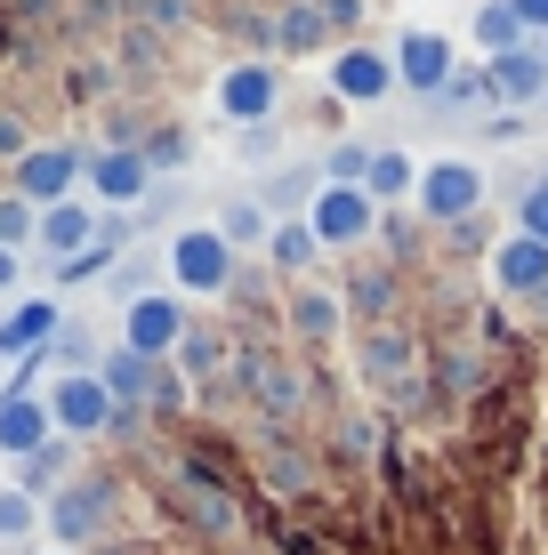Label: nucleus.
<instances>
[{
  "instance_id": "obj_3",
  "label": "nucleus",
  "mask_w": 548,
  "mask_h": 555,
  "mask_svg": "<svg viewBox=\"0 0 548 555\" xmlns=\"http://www.w3.org/2000/svg\"><path fill=\"white\" fill-rule=\"evenodd\" d=\"M113 507H122V483H113V475H73V483L41 507V531L65 555L73 547H105L113 540Z\"/></svg>"
},
{
  "instance_id": "obj_6",
  "label": "nucleus",
  "mask_w": 548,
  "mask_h": 555,
  "mask_svg": "<svg viewBox=\"0 0 548 555\" xmlns=\"http://www.w3.org/2000/svg\"><path fill=\"white\" fill-rule=\"evenodd\" d=\"M420 218L428 225H468L484 209V169L468 162V153H436V162H420Z\"/></svg>"
},
{
  "instance_id": "obj_27",
  "label": "nucleus",
  "mask_w": 548,
  "mask_h": 555,
  "mask_svg": "<svg viewBox=\"0 0 548 555\" xmlns=\"http://www.w3.org/2000/svg\"><path fill=\"white\" fill-rule=\"evenodd\" d=\"M476 49H484V65H493L508 49H533V33H524V16L508 9V0H484L476 9Z\"/></svg>"
},
{
  "instance_id": "obj_32",
  "label": "nucleus",
  "mask_w": 548,
  "mask_h": 555,
  "mask_svg": "<svg viewBox=\"0 0 548 555\" xmlns=\"http://www.w3.org/2000/svg\"><path fill=\"white\" fill-rule=\"evenodd\" d=\"M33 531H41V500H33V491H0V540H33Z\"/></svg>"
},
{
  "instance_id": "obj_39",
  "label": "nucleus",
  "mask_w": 548,
  "mask_h": 555,
  "mask_svg": "<svg viewBox=\"0 0 548 555\" xmlns=\"http://www.w3.org/2000/svg\"><path fill=\"white\" fill-rule=\"evenodd\" d=\"M508 9L524 16V33H548V0H508Z\"/></svg>"
},
{
  "instance_id": "obj_16",
  "label": "nucleus",
  "mask_w": 548,
  "mask_h": 555,
  "mask_svg": "<svg viewBox=\"0 0 548 555\" xmlns=\"http://www.w3.org/2000/svg\"><path fill=\"white\" fill-rule=\"evenodd\" d=\"M493 105H548V49H508L484 65Z\"/></svg>"
},
{
  "instance_id": "obj_22",
  "label": "nucleus",
  "mask_w": 548,
  "mask_h": 555,
  "mask_svg": "<svg viewBox=\"0 0 548 555\" xmlns=\"http://www.w3.org/2000/svg\"><path fill=\"white\" fill-rule=\"evenodd\" d=\"M65 483H73V443H65V435H49L33 459H16V491H33L41 507H49Z\"/></svg>"
},
{
  "instance_id": "obj_28",
  "label": "nucleus",
  "mask_w": 548,
  "mask_h": 555,
  "mask_svg": "<svg viewBox=\"0 0 548 555\" xmlns=\"http://www.w3.org/2000/svg\"><path fill=\"white\" fill-rule=\"evenodd\" d=\"M339 298H347V314H364V322H395V274L387 266H364Z\"/></svg>"
},
{
  "instance_id": "obj_20",
  "label": "nucleus",
  "mask_w": 548,
  "mask_h": 555,
  "mask_svg": "<svg viewBox=\"0 0 548 555\" xmlns=\"http://www.w3.org/2000/svg\"><path fill=\"white\" fill-rule=\"evenodd\" d=\"M65 331V314H56V298H25L9 322H0V354L9 362H33V354H49V338Z\"/></svg>"
},
{
  "instance_id": "obj_36",
  "label": "nucleus",
  "mask_w": 548,
  "mask_h": 555,
  "mask_svg": "<svg viewBox=\"0 0 548 555\" xmlns=\"http://www.w3.org/2000/svg\"><path fill=\"white\" fill-rule=\"evenodd\" d=\"M145 411H186V378L169 371V362L154 371V395H145Z\"/></svg>"
},
{
  "instance_id": "obj_29",
  "label": "nucleus",
  "mask_w": 548,
  "mask_h": 555,
  "mask_svg": "<svg viewBox=\"0 0 548 555\" xmlns=\"http://www.w3.org/2000/svg\"><path fill=\"white\" fill-rule=\"evenodd\" d=\"M323 33H331V16L315 9V0H298V9H282V25H275V49L307 56V49H323Z\"/></svg>"
},
{
  "instance_id": "obj_42",
  "label": "nucleus",
  "mask_w": 548,
  "mask_h": 555,
  "mask_svg": "<svg viewBox=\"0 0 548 555\" xmlns=\"http://www.w3.org/2000/svg\"><path fill=\"white\" fill-rule=\"evenodd\" d=\"M56 555H65V547H56Z\"/></svg>"
},
{
  "instance_id": "obj_33",
  "label": "nucleus",
  "mask_w": 548,
  "mask_h": 555,
  "mask_svg": "<svg viewBox=\"0 0 548 555\" xmlns=\"http://www.w3.org/2000/svg\"><path fill=\"white\" fill-rule=\"evenodd\" d=\"M364 178H371V145H331L323 185H364Z\"/></svg>"
},
{
  "instance_id": "obj_15",
  "label": "nucleus",
  "mask_w": 548,
  "mask_h": 555,
  "mask_svg": "<svg viewBox=\"0 0 548 555\" xmlns=\"http://www.w3.org/2000/svg\"><path fill=\"white\" fill-rule=\"evenodd\" d=\"M444 81H451V41L444 33H404V41H395V89L444 98Z\"/></svg>"
},
{
  "instance_id": "obj_24",
  "label": "nucleus",
  "mask_w": 548,
  "mask_h": 555,
  "mask_svg": "<svg viewBox=\"0 0 548 555\" xmlns=\"http://www.w3.org/2000/svg\"><path fill=\"white\" fill-rule=\"evenodd\" d=\"M364 194L371 202H411V194H420V162H411V153L404 145H371V178H364Z\"/></svg>"
},
{
  "instance_id": "obj_41",
  "label": "nucleus",
  "mask_w": 548,
  "mask_h": 555,
  "mask_svg": "<svg viewBox=\"0 0 548 555\" xmlns=\"http://www.w3.org/2000/svg\"><path fill=\"white\" fill-rule=\"evenodd\" d=\"M16 291V250H0V298Z\"/></svg>"
},
{
  "instance_id": "obj_8",
  "label": "nucleus",
  "mask_w": 548,
  "mask_h": 555,
  "mask_svg": "<svg viewBox=\"0 0 548 555\" xmlns=\"http://www.w3.org/2000/svg\"><path fill=\"white\" fill-rule=\"evenodd\" d=\"M81 169H89L81 145H25V153L9 162V194H25L33 209H56V202H73Z\"/></svg>"
},
{
  "instance_id": "obj_1",
  "label": "nucleus",
  "mask_w": 548,
  "mask_h": 555,
  "mask_svg": "<svg viewBox=\"0 0 548 555\" xmlns=\"http://www.w3.org/2000/svg\"><path fill=\"white\" fill-rule=\"evenodd\" d=\"M355 378H364V395L420 403V378H428L420 331H404V322H364V338H355Z\"/></svg>"
},
{
  "instance_id": "obj_9",
  "label": "nucleus",
  "mask_w": 548,
  "mask_h": 555,
  "mask_svg": "<svg viewBox=\"0 0 548 555\" xmlns=\"http://www.w3.org/2000/svg\"><path fill=\"white\" fill-rule=\"evenodd\" d=\"M178 338H186V298H178V291H138V298H122V347H129V354L169 362V354H178Z\"/></svg>"
},
{
  "instance_id": "obj_11",
  "label": "nucleus",
  "mask_w": 548,
  "mask_h": 555,
  "mask_svg": "<svg viewBox=\"0 0 548 555\" xmlns=\"http://www.w3.org/2000/svg\"><path fill=\"white\" fill-rule=\"evenodd\" d=\"M275 98H282V89H275V65H258V56L218 73V113H226L234 129H267V121H275Z\"/></svg>"
},
{
  "instance_id": "obj_26",
  "label": "nucleus",
  "mask_w": 548,
  "mask_h": 555,
  "mask_svg": "<svg viewBox=\"0 0 548 555\" xmlns=\"http://www.w3.org/2000/svg\"><path fill=\"white\" fill-rule=\"evenodd\" d=\"M323 258V242H315V225L307 218H275V242H267V266L282 282H307V266Z\"/></svg>"
},
{
  "instance_id": "obj_37",
  "label": "nucleus",
  "mask_w": 548,
  "mask_h": 555,
  "mask_svg": "<svg viewBox=\"0 0 548 555\" xmlns=\"http://www.w3.org/2000/svg\"><path fill=\"white\" fill-rule=\"evenodd\" d=\"M145 169H169V162H186V129H162V138H145Z\"/></svg>"
},
{
  "instance_id": "obj_17",
  "label": "nucleus",
  "mask_w": 548,
  "mask_h": 555,
  "mask_svg": "<svg viewBox=\"0 0 548 555\" xmlns=\"http://www.w3.org/2000/svg\"><path fill=\"white\" fill-rule=\"evenodd\" d=\"M395 89V56L387 49H339V65H331V98L339 105H380Z\"/></svg>"
},
{
  "instance_id": "obj_38",
  "label": "nucleus",
  "mask_w": 548,
  "mask_h": 555,
  "mask_svg": "<svg viewBox=\"0 0 548 555\" xmlns=\"http://www.w3.org/2000/svg\"><path fill=\"white\" fill-rule=\"evenodd\" d=\"M25 145H33V138H25V121H16V113H0V162H16Z\"/></svg>"
},
{
  "instance_id": "obj_18",
  "label": "nucleus",
  "mask_w": 548,
  "mask_h": 555,
  "mask_svg": "<svg viewBox=\"0 0 548 555\" xmlns=\"http://www.w3.org/2000/svg\"><path fill=\"white\" fill-rule=\"evenodd\" d=\"M98 242H105V218H98V209H89L81 194L56 202V209H41V250H49L56 266H73L81 250H98Z\"/></svg>"
},
{
  "instance_id": "obj_25",
  "label": "nucleus",
  "mask_w": 548,
  "mask_h": 555,
  "mask_svg": "<svg viewBox=\"0 0 548 555\" xmlns=\"http://www.w3.org/2000/svg\"><path fill=\"white\" fill-rule=\"evenodd\" d=\"M218 371H234V338L211 331V322H186V338H178V378H218Z\"/></svg>"
},
{
  "instance_id": "obj_35",
  "label": "nucleus",
  "mask_w": 548,
  "mask_h": 555,
  "mask_svg": "<svg viewBox=\"0 0 548 555\" xmlns=\"http://www.w3.org/2000/svg\"><path fill=\"white\" fill-rule=\"evenodd\" d=\"M339 443H347L355 459H371V451H380V418H364V411H347V418H339Z\"/></svg>"
},
{
  "instance_id": "obj_10",
  "label": "nucleus",
  "mask_w": 548,
  "mask_h": 555,
  "mask_svg": "<svg viewBox=\"0 0 548 555\" xmlns=\"http://www.w3.org/2000/svg\"><path fill=\"white\" fill-rule=\"evenodd\" d=\"M307 225H315L323 250H364V242L380 234V202H371L364 185H323L315 209H307Z\"/></svg>"
},
{
  "instance_id": "obj_19",
  "label": "nucleus",
  "mask_w": 548,
  "mask_h": 555,
  "mask_svg": "<svg viewBox=\"0 0 548 555\" xmlns=\"http://www.w3.org/2000/svg\"><path fill=\"white\" fill-rule=\"evenodd\" d=\"M49 435H56V427H49V403H41L33 387H9V395H0V451H9V459H33Z\"/></svg>"
},
{
  "instance_id": "obj_23",
  "label": "nucleus",
  "mask_w": 548,
  "mask_h": 555,
  "mask_svg": "<svg viewBox=\"0 0 548 555\" xmlns=\"http://www.w3.org/2000/svg\"><path fill=\"white\" fill-rule=\"evenodd\" d=\"M211 225L226 234V250H267V242H275V209L258 202V194H234Z\"/></svg>"
},
{
  "instance_id": "obj_30",
  "label": "nucleus",
  "mask_w": 548,
  "mask_h": 555,
  "mask_svg": "<svg viewBox=\"0 0 548 555\" xmlns=\"http://www.w3.org/2000/svg\"><path fill=\"white\" fill-rule=\"evenodd\" d=\"M25 242H41V209L25 194H0V250H25Z\"/></svg>"
},
{
  "instance_id": "obj_31",
  "label": "nucleus",
  "mask_w": 548,
  "mask_h": 555,
  "mask_svg": "<svg viewBox=\"0 0 548 555\" xmlns=\"http://www.w3.org/2000/svg\"><path fill=\"white\" fill-rule=\"evenodd\" d=\"M267 491H282V500L315 491V467H307V451H267Z\"/></svg>"
},
{
  "instance_id": "obj_40",
  "label": "nucleus",
  "mask_w": 548,
  "mask_h": 555,
  "mask_svg": "<svg viewBox=\"0 0 548 555\" xmlns=\"http://www.w3.org/2000/svg\"><path fill=\"white\" fill-rule=\"evenodd\" d=\"M315 9H323L331 25H355V16H364V0H315Z\"/></svg>"
},
{
  "instance_id": "obj_2",
  "label": "nucleus",
  "mask_w": 548,
  "mask_h": 555,
  "mask_svg": "<svg viewBox=\"0 0 548 555\" xmlns=\"http://www.w3.org/2000/svg\"><path fill=\"white\" fill-rule=\"evenodd\" d=\"M234 378H242V395L267 411V427H291V418H307V403H315L307 362L275 354V347H234Z\"/></svg>"
},
{
  "instance_id": "obj_7",
  "label": "nucleus",
  "mask_w": 548,
  "mask_h": 555,
  "mask_svg": "<svg viewBox=\"0 0 548 555\" xmlns=\"http://www.w3.org/2000/svg\"><path fill=\"white\" fill-rule=\"evenodd\" d=\"M49 427L65 435V443H98V435H113V395L98 371H56L49 378Z\"/></svg>"
},
{
  "instance_id": "obj_14",
  "label": "nucleus",
  "mask_w": 548,
  "mask_h": 555,
  "mask_svg": "<svg viewBox=\"0 0 548 555\" xmlns=\"http://www.w3.org/2000/svg\"><path fill=\"white\" fill-rule=\"evenodd\" d=\"M282 322H291L298 347H331V338L347 331V298L323 291V282H291V298H282Z\"/></svg>"
},
{
  "instance_id": "obj_13",
  "label": "nucleus",
  "mask_w": 548,
  "mask_h": 555,
  "mask_svg": "<svg viewBox=\"0 0 548 555\" xmlns=\"http://www.w3.org/2000/svg\"><path fill=\"white\" fill-rule=\"evenodd\" d=\"M81 185H89V194H98L105 209H129V202H145L154 169H145V153H138V145H105V153H89Z\"/></svg>"
},
{
  "instance_id": "obj_34",
  "label": "nucleus",
  "mask_w": 548,
  "mask_h": 555,
  "mask_svg": "<svg viewBox=\"0 0 548 555\" xmlns=\"http://www.w3.org/2000/svg\"><path fill=\"white\" fill-rule=\"evenodd\" d=\"M517 234L548 242V178H533V185H524V202H517Z\"/></svg>"
},
{
  "instance_id": "obj_21",
  "label": "nucleus",
  "mask_w": 548,
  "mask_h": 555,
  "mask_svg": "<svg viewBox=\"0 0 548 555\" xmlns=\"http://www.w3.org/2000/svg\"><path fill=\"white\" fill-rule=\"evenodd\" d=\"M154 371H162V362H145V354L113 347V354L98 362V378H105V395H113V411H145V395H154Z\"/></svg>"
},
{
  "instance_id": "obj_5",
  "label": "nucleus",
  "mask_w": 548,
  "mask_h": 555,
  "mask_svg": "<svg viewBox=\"0 0 548 555\" xmlns=\"http://www.w3.org/2000/svg\"><path fill=\"white\" fill-rule=\"evenodd\" d=\"M162 266H169V282H178V298H226L234 274H242L218 225H178L169 250H162Z\"/></svg>"
},
{
  "instance_id": "obj_12",
  "label": "nucleus",
  "mask_w": 548,
  "mask_h": 555,
  "mask_svg": "<svg viewBox=\"0 0 548 555\" xmlns=\"http://www.w3.org/2000/svg\"><path fill=\"white\" fill-rule=\"evenodd\" d=\"M484 274H493L500 298H540L548 291V242H533V234L493 242V250H484Z\"/></svg>"
},
{
  "instance_id": "obj_4",
  "label": "nucleus",
  "mask_w": 548,
  "mask_h": 555,
  "mask_svg": "<svg viewBox=\"0 0 548 555\" xmlns=\"http://www.w3.org/2000/svg\"><path fill=\"white\" fill-rule=\"evenodd\" d=\"M169 507H178V524L202 531V540H242L234 483H226L218 467H202V459H178V467H169Z\"/></svg>"
}]
</instances>
